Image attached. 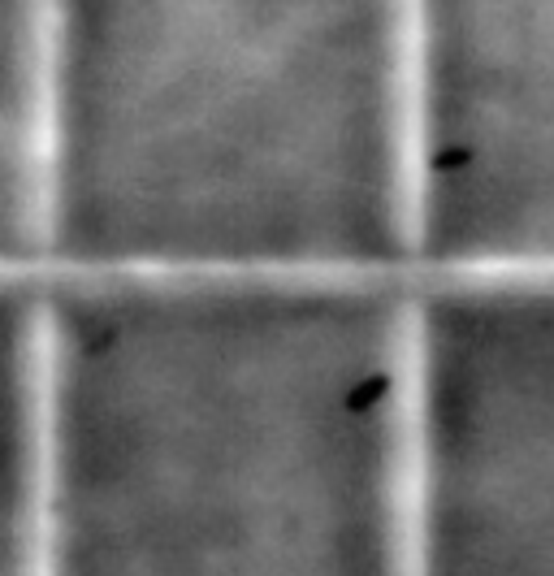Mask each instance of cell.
Here are the masks:
<instances>
[{
	"mask_svg": "<svg viewBox=\"0 0 554 576\" xmlns=\"http://www.w3.org/2000/svg\"><path fill=\"white\" fill-rule=\"evenodd\" d=\"M412 0H9L5 273L416 278Z\"/></svg>",
	"mask_w": 554,
	"mask_h": 576,
	"instance_id": "1",
	"label": "cell"
},
{
	"mask_svg": "<svg viewBox=\"0 0 554 576\" xmlns=\"http://www.w3.org/2000/svg\"><path fill=\"white\" fill-rule=\"evenodd\" d=\"M416 278L554 273V0H412Z\"/></svg>",
	"mask_w": 554,
	"mask_h": 576,
	"instance_id": "2",
	"label": "cell"
}]
</instances>
